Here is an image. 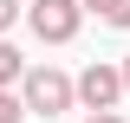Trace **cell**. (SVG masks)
<instances>
[{
  "mask_svg": "<svg viewBox=\"0 0 130 123\" xmlns=\"http://www.w3.org/2000/svg\"><path fill=\"white\" fill-rule=\"evenodd\" d=\"M78 7H91L104 26H130V0H78Z\"/></svg>",
  "mask_w": 130,
  "mask_h": 123,
  "instance_id": "cell-4",
  "label": "cell"
},
{
  "mask_svg": "<svg viewBox=\"0 0 130 123\" xmlns=\"http://www.w3.org/2000/svg\"><path fill=\"white\" fill-rule=\"evenodd\" d=\"M13 19H20V0H0V32L13 26Z\"/></svg>",
  "mask_w": 130,
  "mask_h": 123,
  "instance_id": "cell-7",
  "label": "cell"
},
{
  "mask_svg": "<svg viewBox=\"0 0 130 123\" xmlns=\"http://www.w3.org/2000/svg\"><path fill=\"white\" fill-rule=\"evenodd\" d=\"M117 78H124V91H130V58H124V71H117Z\"/></svg>",
  "mask_w": 130,
  "mask_h": 123,
  "instance_id": "cell-9",
  "label": "cell"
},
{
  "mask_svg": "<svg viewBox=\"0 0 130 123\" xmlns=\"http://www.w3.org/2000/svg\"><path fill=\"white\" fill-rule=\"evenodd\" d=\"M91 123H124V117H117V110H98V117H91Z\"/></svg>",
  "mask_w": 130,
  "mask_h": 123,
  "instance_id": "cell-8",
  "label": "cell"
},
{
  "mask_svg": "<svg viewBox=\"0 0 130 123\" xmlns=\"http://www.w3.org/2000/svg\"><path fill=\"white\" fill-rule=\"evenodd\" d=\"M20 117H26V104H20V97H7V91H0V123H20Z\"/></svg>",
  "mask_w": 130,
  "mask_h": 123,
  "instance_id": "cell-6",
  "label": "cell"
},
{
  "mask_svg": "<svg viewBox=\"0 0 130 123\" xmlns=\"http://www.w3.org/2000/svg\"><path fill=\"white\" fill-rule=\"evenodd\" d=\"M72 97H85V110L98 117V110H111L117 97H124V78H117L111 65H85V71H78V84H72Z\"/></svg>",
  "mask_w": 130,
  "mask_h": 123,
  "instance_id": "cell-3",
  "label": "cell"
},
{
  "mask_svg": "<svg viewBox=\"0 0 130 123\" xmlns=\"http://www.w3.org/2000/svg\"><path fill=\"white\" fill-rule=\"evenodd\" d=\"M32 32H39V39H46V46H65V39H72V32H78V19H85V7L78 0H32Z\"/></svg>",
  "mask_w": 130,
  "mask_h": 123,
  "instance_id": "cell-1",
  "label": "cell"
},
{
  "mask_svg": "<svg viewBox=\"0 0 130 123\" xmlns=\"http://www.w3.org/2000/svg\"><path fill=\"white\" fill-rule=\"evenodd\" d=\"M72 104V78L65 71H26V110H39V117H59V110Z\"/></svg>",
  "mask_w": 130,
  "mask_h": 123,
  "instance_id": "cell-2",
  "label": "cell"
},
{
  "mask_svg": "<svg viewBox=\"0 0 130 123\" xmlns=\"http://www.w3.org/2000/svg\"><path fill=\"white\" fill-rule=\"evenodd\" d=\"M13 78H26V65H20L13 46H0V84H13Z\"/></svg>",
  "mask_w": 130,
  "mask_h": 123,
  "instance_id": "cell-5",
  "label": "cell"
}]
</instances>
